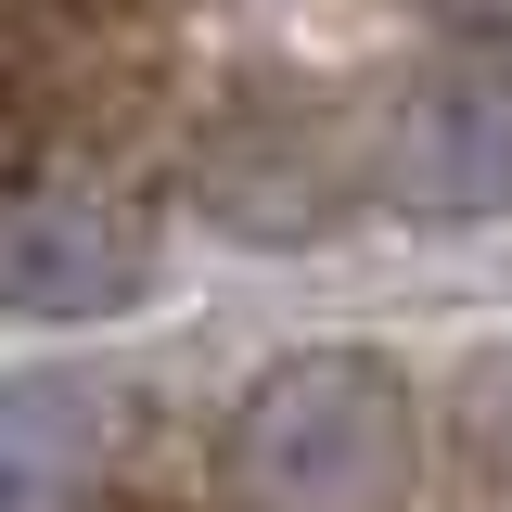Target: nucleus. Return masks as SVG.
Wrapping results in <instances>:
<instances>
[{
    "label": "nucleus",
    "instance_id": "nucleus-1",
    "mask_svg": "<svg viewBox=\"0 0 512 512\" xmlns=\"http://www.w3.org/2000/svg\"><path fill=\"white\" fill-rule=\"evenodd\" d=\"M423 474V384L384 346H295L231 410L244 512H397Z\"/></svg>",
    "mask_w": 512,
    "mask_h": 512
},
{
    "label": "nucleus",
    "instance_id": "nucleus-2",
    "mask_svg": "<svg viewBox=\"0 0 512 512\" xmlns=\"http://www.w3.org/2000/svg\"><path fill=\"white\" fill-rule=\"evenodd\" d=\"M372 192L410 231H500L512 218V52L410 64L372 128Z\"/></svg>",
    "mask_w": 512,
    "mask_h": 512
},
{
    "label": "nucleus",
    "instance_id": "nucleus-3",
    "mask_svg": "<svg viewBox=\"0 0 512 512\" xmlns=\"http://www.w3.org/2000/svg\"><path fill=\"white\" fill-rule=\"evenodd\" d=\"M154 295V218L90 167L0 192V308L13 320H128Z\"/></svg>",
    "mask_w": 512,
    "mask_h": 512
},
{
    "label": "nucleus",
    "instance_id": "nucleus-4",
    "mask_svg": "<svg viewBox=\"0 0 512 512\" xmlns=\"http://www.w3.org/2000/svg\"><path fill=\"white\" fill-rule=\"evenodd\" d=\"M192 205H205V231L282 256V244H320V231L359 205V154H346L333 116H308V103H244V116L205 128Z\"/></svg>",
    "mask_w": 512,
    "mask_h": 512
},
{
    "label": "nucleus",
    "instance_id": "nucleus-5",
    "mask_svg": "<svg viewBox=\"0 0 512 512\" xmlns=\"http://www.w3.org/2000/svg\"><path fill=\"white\" fill-rule=\"evenodd\" d=\"M116 461V397L103 384H0V512H90Z\"/></svg>",
    "mask_w": 512,
    "mask_h": 512
},
{
    "label": "nucleus",
    "instance_id": "nucleus-6",
    "mask_svg": "<svg viewBox=\"0 0 512 512\" xmlns=\"http://www.w3.org/2000/svg\"><path fill=\"white\" fill-rule=\"evenodd\" d=\"M461 423H474V448L512 474V346H487V359H474V384H461Z\"/></svg>",
    "mask_w": 512,
    "mask_h": 512
},
{
    "label": "nucleus",
    "instance_id": "nucleus-7",
    "mask_svg": "<svg viewBox=\"0 0 512 512\" xmlns=\"http://www.w3.org/2000/svg\"><path fill=\"white\" fill-rule=\"evenodd\" d=\"M423 13H448L474 52H512V0H423Z\"/></svg>",
    "mask_w": 512,
    "mask_h": 512
}]
</instances>
